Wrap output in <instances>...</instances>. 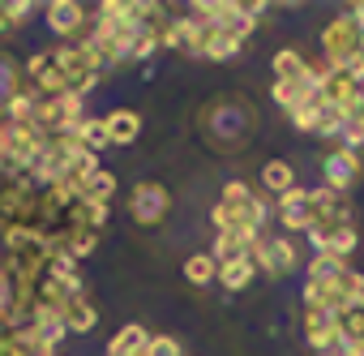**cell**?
<instances>
[{"label":"cell","instance_id":"obj_21","mask_svg":"<svg viewBox=\"0 0 364 356\" xmlns=\"http://www.w3.org/2000/svg\"><path fill=\"white\" fill-rule=\"evenodd\" d=\"M18 90H22V65H18L14 56L0 52V116H5V103H9Z\"/></svg>","mask_w":364,"mask_h":356},{"label":"cell","instance_id":"obj_35","mask_svg":"<svg viewBox=\"0 0 364 356\" xmlns=\"http://www.w3.org/2000/svg\"><path fill=\"white\" fill-rule=\"evenodd\" d=\"M0 356H14V330L0 322Z\"/></svg>","mask_w":364,"mask_h":356},{"label":"cell","instance_id":"obj_9","mask_svg":"<svg viewBox=\"0 0 364 356\" xmlns=\"http://www.w3.org/2000/svg\"><path fill=\"white\" fill-rule=\"evenodd\" d=\"M103 129H107V142H112V146H133L137 133H141V112H133V108H112V112L103 116Z\"/></svg>","mask_w":364,"mask_h":356},{"label":"cell","instance_id":"obj_34","mask_svg":"<svg viewBox=\"0 0 364 356\" xmlns=\"http://www.w3.org/2000/svg\"><path fill=\"white\" fill-rule=\"evenodd\" d=\"M343 73H347V78H351L355 86H364V48H360V52H355V56L347 61V69H343Z\"/></svg>","mask_w":364,"mask_h":356},{"label":"cell","instance_id":"obj_26","mask_svg":"<svg viewBox=\"0 0 364 356\" xmlns=\"http://www.w3.org/2000/svg\"><path fill=\"white\" fill-rule=\"evenodd\" d=\"M334 232H338V219H317L304 236H309L313 253H326V249H330V241H334Z\"/></svg>","mask_w":364,"mask_h":356},{"label":"cell","instance_id":"obj_29","mask_svg":"<svg viewBox=\"0 0 364 356\" xmlns=\"http://www.w3.org/2000/svg\"><path fill=\"white\" fill-rule=\"evenodd\" d=\"M159 48H163V39H154V35L137 31V35H133V43H129V61H150Z\"/></svg>","mask_w":364,"mask_h":356},{"label":"cell","instance_id":"obj_14","mask_svg":"<svg viewBox=\"0 0 364 356\" xmlns=\"http://www.w3.org/2000/svg\"><path fill=\"white\" fill-rule=\"evenodd\" d=\"M202 43V26L193 18H171L167 22V35H163V48H176V52H198Z\"/></svg>","mask_w":364,"mask_h":356},{"label":"cell","instance_id":"obj_31","mask_svg":"<svg viewBox=\"0 0 364 356\" xmlns=\"http://www.w3.org/2000/svg\"><path fill=\"white\" fill-rule=\"evenodd\" d=\"M146 356H185V347H180V339H171V335H150Z\"/></svg>","mask_w":364,"mask_h":356},{"label":"cell","instance_id":"obj_8","mask_svg":"<svg viewBox=\"0 0 364 356\" xmlns=\"http://www.w3.org/2000/svg\"><path fill=\"white\" fill-rule=\"evenodd\" d=\"M274 215H279L283 232H309V228H313V215H309V189H300V185L287 189V194L279 198Z\"/></svg>","mask_w":364,"mask_h":356},{"label":"cell","instance_id":"obj_23","mask_svg":"<svg viewBox=\"0 0 364 356\" xmlns=\"http://www.w3.org/2000/svg\"><path fill=\"white\" fill-rule=\"evenodd\" d=\"M77 142L90 150V155H99V150H107L112 142H107V129H103V120H95V116H86V120H77Z\"/></svg>","mask_w":364,"mask_h":356},{"label":"cell","instance_id":"obj_17","mask_svg":"<svg viewBox=\"0 0 364 356\" xmlns=\"http://www.w3.org/2000/svg\"><path fill=\"white\" fill-rule=\"evenodd\" d=\"M65 326H69V335H90V330L99 326V309H95L86 296H73V300L65 305Z\"/></svg>","mask_w":364,"mask_h":356},{"label":"cell","instance_id":"obj_1","mask_svg":"<svg viewBox=\"0 0 364 356\" xmlns=\"http://www.w3.org/2000/svg\"><path fill=\"white\" fill-rule=\"evenodd\" d=\"M364 48V31L347 18V14H338L334 22H326V31H321V61H326V69H347V61L355 56Z\"/></svg>","mask_w":364,"mask_h":356},{"label":"cell","instance_id":"obj_22","mask_svg":"<svg viewBox=\"0 0 364 356\" xmlns=\"http://www.w3.org/2000/svg\"><path fill=\"white\" fill-rule=\"evenodd\" d=\"M185 279L198 283V288H206V283L219 279V262L210 253H193V258H185Z\"/></svg>","mask_w":364,"mask_h":356},{"label":"cell","instance_id":"obj_3","mask_svg":"<svg viewBox=\"0 0 364 356\" xmlns=\"http://www.w3.org/2000/svg\"><path fill=\"white\" fill-rule=\"evenodd\" d=\"M35 215H39V189L31 185V176L22 181H0V224H26L35 228Z\"/></svg>","mask_w":364,"mask_h":356},{"label":"cell","instance_id":"obj_12","mask_svg":"<svg viewBox=\"0 0 364 356\" xmlns=\"http://www.w3.org/2000/svg\"><path fill=\"white\" fill-rule=\"evenodd\" d=\"M287 189H296V167H291L287 159H266V163H262V194L283 198Z\"/></svg>","mask_w":364,"mask_h":356},{"label":"cell","instance_id":"obj_16","mask_svg":"<svg viewBox=\"0 0 364 356\" xmlns=\"http://www.w3.org/2000/svg\"><path fill=\"white\" fill-rule=\"evenodd\" d=\"M253 279H257L253 258H232V262H219V279H215V283H223L228 292H245Z\"/></svg>","mask_w":364,"mask_h":356},{"label":"cell","instance_id":"obj_5","mask_svg":"<svg viewBox=\"0 0 364 356\" xmlns=\"http://www.w3.org/2000/svg\"><path fill=\"white\" fill-rule=\"evenodd\" d=\"M321 176H326V189H334V194H343V198H347V189L364 176V159H360L355 150L334 146V150L321 159Z\"/></svg>","mask_w":364,"mask_h":356},{"label":"cell","instance_id":"obj_30","mask_svg":"<svg viewBox=\"0 0 364 356\" xmlns=\"http://www.w3.org/2000/svg\"><path fill=\"white\" fill-rule=\"evenodd\" d=\"M338 142H343V150H364V116H351L347 125H343V133H338Z\"/></svg>","mask_w":364,"mask_h":356},{"label":"cell","instance_id":"obj_33","mask_svg":"<svg viewBox=\"0 0 364 356\" xmlns=\"http://www.w3.org/2000/svg\"><path fill=\"white\" fill-rule=\"evenodd\" d=\"M210 219H215V228L219 232H228V228H236V215L223 206V202H215V211H210Z\"/></svg>","mask_w":364,"mask_h":356},{"label":"cell","instance_id":"obj_38","mask_svg":"<svg viewBox=\"0 0 364 356\" xmlns=\"http://www.w3.org/2000/svg\"><path fill=\"white\" fill-rule=\"evenodd\" d=\"M0 266H5V253H0Z\"/></svg>","mask_w":364,"mask_h":356},{"label":"cell","instance_id":"obj_36","mask_svg":"<svg viewBox=\"0 0 364 356\" xmlns=\"http://www.w3.org/2000/svg\"><path fill=\"white\" fill-rule=\"evenodd\" d=\"M9 31H14V26H9V18H5V14H0V39H5Z\"/></svg>","mask_w":364,"mask_h":356},{"label":"cell","instance_id":"obj_2","mask_svg":"<svg viewBox=\"0 0 364 356\" xmlns=\"http://www.w3.org/2000/svg\"><path fill=\"white\" fill-rule=\"evenodd\" d=\"M129 215L141 228H159L171 215V189L163 181H137L129 189Z\"/></svg>","mask_w":364,"mask_h":356},{"label":"cell","instance_id":"obj_15","mask_svg":"<svg viewBox=\"0 0 364 356\" xmlns=\"http://www.w3.org/2000/svg\"><path fill=\"white\" fill-rule=\"evenodd\" d=\"M26 326H31V335H35L48 352H56V347H60V339L69 335V326H65V318H60V313H31V322H26Z\"/></svg>","mask_w":364,"mask_h":356},{"label":"cell","instance_id":"obj_32","mask_svg":"<svg viewBox=\"0 0 364 356\" xmlns=\"http://www.w3.org/2000/svg\"><path fill=\"white\" fill-rule=\"evenodd\" d=\"M31 0H9V5H0V14L9 18V26H22V22H31Z\"/></svg>","mask_w":364,"mask_h":356},{"label":"cell","instance_id":"obj_11","mask_svg":"<svg viewBox=\"0 0 364 356\" xmlns=\"http://www.w3.org/2000/svg\"><path fill=\"white\" fill-rule=\"evenodd\" d=\"M240 52H245V43H236L232 35H223V31H215V26H202L198 56H206V61H236Z\"/></svg>","mask_w":364,"mask_h":356},{"label":"cell","instance_id":"obj_28","mask_svg":"<svg viewBox=\"0 0 364 356\" xmlns=\"http://www.w3.org/2000/svg\"><path fill=\"white\" fill-rule=\"evenodd\" d=\"M343 125H347V116L338 112V108H321V116H317V137H338L343 133Z\"/></svg>","mask_w":364,"mask_h":356},{"label":"cell","instance_id":"obj_19","mask_svg":"<svg viewBox=\"0 0 364 356\" xmlns=\"http://www.w3.org/2000/svg\"><path fill=\"white\" fill-rule=\"evenodd\" d=\"M304 69H309V61H304L300 48H283V52H274V61H270L274 82H291V78H300Z\"/></svg>","mask_w":364,"mask_h":356},{"label":"cell","instance_id":"obj_7","mask_svg":"<svg viewBox=\"0 0 364 356\" xmlns=\"http://www.w3.org/2000/svg\"><path fill=\"white\" fill-rule=\"evenodd\" d=\"M304 343L313 352H334L343 343V330H338V318L334 313H321V309H304Z\"/></svg>","mask_w":364,"mask_h":356},{"label":"cell","instance_id":"obj_37","mask_svg":"<svg viewBox=\"0 0 364 356\" xmlns=\"http://www.w3.org/2000/svg\"><path fill=\"white\" fill-rule=\"evenodd\" d=\"M313 356H334V352H313Z\"/></svg>","mask_w":364,"mask_h":356},{"label":"cell","instance_id":"obj_20","mask_svg":"<svg viewBox=\"0 0 364 356\" xmlns=\"http://www.w3.org/2000/svg\"><path fill=\"white\" fill-rule=\"evenodd\" d=\"M343 271H347L343 258H334V253H313V262L304 266V279H309V283H334Z\"/></svg>","mask_w":364,"mask_h":356},{"label":"cell","instance_id":"obj_4","mask_svg":"<svg viewBox=\"0 0 364 356\" xmlns=\"http://www.w3.org/2000/svg\"><path fill=\"white\" fill-rule=\"evenodd\" d=\"M249 258H253V266H257L266 279H287V275L300 266V249L291 245V236H262Z\"/></svg>","mask_w":364,"mask_h":356},{"label":"cell","instance_id":"obj_27","mask_svg":"<svg viewBox=\"0 0 364 356\" xmlns=\"http://www.w3.org/2000/svg\"><path fill=\"white\" fill-rule=\"evenodd\" d=\"M317 116H321V103H304V108L287 112L291 129H300V133H317Z\"/></svg>","mask_w":364,"mask_h":356},{"label":"cell","instance_id":"obj_18","mask_svg":"<svg viewBox=\"0 0 364 356\" xmlns=\"http://www.w3.org/2000/svg\"><path fill=\"white\" fill-rule=\"evenodd\" d=\"M56 241H60V249H65L73 262H77V258H90V253L99 249V232H95V228H65Z\"/></svg>","mask_w":364,"mask_h":356},{"label":"cell","instance_id":"obj_25","mask_svg":"<svg viewBox=\"0 0 364 356\" xmlns=\"http://www.w3.org/2000/svg\"><path fill=\"white\" fill-rule=\"evenodd\" d=\"M355 245H360V232H355V224H338V232H334V241H330V249L326 253H334V258H351L355 253Z\"/></svg>","mask_w":364,"mask_h":356},{"label":"cell","instance_id":"obj_6","mask_svg":"<svg viewBox=\"0 0 364 356\" xmlns=\"http://www.w3.org/2000/svg\"><path fill=\"white\" fill-rule=\"evenodd\" d=\"M86 5H77V0H52V5L43 9V22H48V31L52 35H60V39H77L82 35V26H86Z\"/></svg>","mask_w":364,"mask_h":356},{"label":"cell","instance_id":"obj_13","mask_svg":"<svg viewBox=\"0 0 364 356\" xmlns=\"http://www.w3.org/2000/svg\"><path fill=\"white\" fill-rule=\"evenodd\" d=\"M146 343H150L146 326L129 322V326H120V330L112 335V343H107V352H103V356H146Z\"/></svg>","mask_w":364,"mask_h":356},{"label":"cell","instance_id":"obj_10","mask_svg":"<svg viewBox=\"0 0 364 356\" xmlns=\"http://www.w3.org/2000/svg\"><path fill=\"white\" fill-rule=\"evenodd\" d=\"M300 300H304V309H321V313H343L351 300L338 292V283H309L304 279V288H300Z\"/></svg>","mask_w":364,"mask_h":356},{"label":"cell","instance_id":"obj_24","mask_svg":"<svg viewBox=\"0 0 364 356\" xmlns=\"http://www.w3.org/2000/svg\"><path fill=\"white\" fill-rule=\"evenodd\" d=\"M112 194H116V172H107V167H99L82 189V198H95V202H107V206H112Z\"/></svg>","mask_w":364,"mask_h":356}]
</instances>
